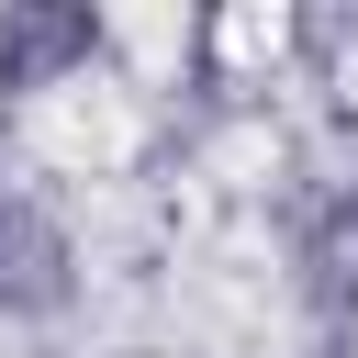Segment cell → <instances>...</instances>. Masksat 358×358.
Segmentation results:
<instances>
[{"mask_svg": "<svg viewBox=\"0 0 358 358\" xmlns=\"http://www.w3.org/2000/svg\"><path fill=\"white\" fill-rule=\"evenodd\" d=\"M313 90H336V112L358 123V22H324V56H313Z\"/></svg>", "mask_w": 358, "mask_h": 358, "instance_id": "3", "label": "cell"}, {"mask_svg": "<svg viewBox=\"0 0 358 358\" xmlns=\"http://www.w3.org/2000/svg\"><path fill=\"white\" fill-rule=\"evenodd\" d=\"M291 280L324 324H358V179H324L291 213Z\"/></svg>", "mask_w": 358, "mask_h": 358, "instance_id": "2", "label": "cell"}, {"mask_svg": "<svg viewBox=\"0 0 358 358\" xmlns=\"http://www.w3.org/2000/svg\"><path fill=\"white\" fill-rule=\"evenodd\" d=\"M112 78V11L78 0H0V101H67Z\"/></svg>", "mask_w": 358, "mask_h": 358, "instance_id": "1", "label": "cell"}]
</instances>
